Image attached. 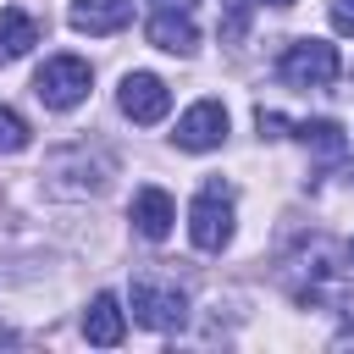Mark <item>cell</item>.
I'll return each mask as SVG.
<instances>
[{
  "label": "cell",
  "instance_id": "e0dca14e",
  "mask_svg": "<svg viewBox=\"0 0 354 354\" xmlns=\"http://www.w3.org/2000/svg\"><path fill=\"white\" fill-rule=\"evenodd\" d=\"M343 183H348V188H354V160H348V166H343Z\"/></svg>",
  "mask_w": 354,
  "mask_h": 354
},
{
  "label": "cell",
  "instance_id": "5bb4252c",
  "mask_svg": "<svg viewBox=\"0 0 354 354\" xmlns=\"http://www.w3.org/2000/svg\"><path fill=\"white\" fill-rule=\"evenodd\" d=\"M22 149H28V122L11 105H0V155H22Z\"/></svg>",
  "mask_w": 354,
  "mask_h": 354
},
{
  "label": "cell",
  "instance_id": "d6986e66",
  "mask_svg": "<svg viewBox=\"0 0 354 354\" xmlns=\"http://www.w3.org/2000/svg\"><path fill=\"white\" fill-rule=\"evenodd\" d=\"M348 260H354V243H348Z\"/></svg>",
  "mask_w": 354,
  "mask_h": 354
},
{
  "label": "cell",
  "instance_id": "3957f363",
  "mask_svg": "<svg viewBox=\"0 0 354 354\" xmlns=\"http://www.w3.org/2000/svg\"><path fill=\"white\" fill-rule=\"evenodd\" d=\"M133 321L149 332H177L188 321V293L166 277H133Z\"/></svg>",
  "mask_w": 354,
  "mask_h": 354
},
{
  "label": "cell",
  "instance_id": "8fae6325",
  "mask_svg": "<svg viewBox=\"0 0 354 354\" xmlns=\"http://www.w3.org/2000/svg\"><path fill=\"white\" fill-rule=\"evenodd\" d=\"M66 22L77 33H122L133 22V0H72Z\"/></svg>",
  "mask_w": 354,
  "mask_h": 354
},
{
  "label": "cell",
  "instance_id": "7a4b0ae2",
  "mask_svg": "<svg viewBox=\"0 0 354 354\" xmlns=\"http://www.w3.org/2000/svg\"><path fill=\"white\" fill-rule=\"evenodd\" d=\"M111 171H116V166H111V155L61 149V155H50L44 183H50V194H61V199H88V194H105Z\"/></svg>",
  "mask_w": 354,
  "mask_h": 354
},
{
  "label": "cell",
  "instance_id": "277c9868",
  "mask_svg": "<svg viewBox=\"0 0 354 354\" xmlns=\"http://www.w3.org/2000/svg\"><path fill=\"white\" fill-rule=\"evenodd\" d=\"M188 238L205 254H221L232 243V194L221 183H210V188L194 194V205H188Z\"/></svg>",
  "mask_w": 354,
  "mask_h": 354
},
{
  "label": "cell",
  "instance_id": "4fadbf2b",
  "mask_svg": "<svg viewBox=\"0 0 354 354\" xmlns=\"http://www.w3.org/2000/svg\"><path fill=\"white\" fill-rule=\"evenodd\" d=\"M293 138H304V144L321 149V155H337V149H343V127H337V122H299Z\"/></svg>",
  "mask_w": 354,
  "mask_h": 354
},
{
  "label": "cell",
  "instance_id": "52a82bcc",
  "mask_svg": "<svg viewBox=\"0 0 354 354\" xmlns=\"http://www.w3.org/2000/svg\"><path fill=\"white\" fill-rule=\"evenodd\" d=\"M116 105H122V116H127V122L149 127V122H160V116L171 111V88H166L155 72H127V77H122V88H116Z\"/></svg>",
  "mask_w": 354,
  "mask_h": 354
},
{
  "label": "cell",
  "instance_id": "7c38bea8",
  "mask_svg": "<svg viewBox=\"0 0 354 354\" xmlns=\"http://www.w3.org/2000/svg\"><path fill=\"white\" fill-rule=\"evenodd\" d=\"M33 44H39V22H33L28 11L6 6V11H0V61H22Z\"/></svg>",
  "mask_w": 354,
  "mask_h": 354
},
{
  "label": "cell",
  "instance_id": "9a60e30c",
  "mask_svg": "<svg viewBox=\"0 0 354 354\" xmlns=\"http://www.w3.org/2000/svg\"><path fill=\"white\" fill-rule=\"evenodd\" d=\"M326 17L337 33H354V0H326Z\"/></svg>",
  "mask_w": 354,
  "mask_h": 354
},
{
  "label": "cell",
  "instance_id": "5b68a950",
  "mask_svg": "<svg viewBox=\"0 0 354 354\" xmlns=\"http://www.w3.org/2000/svg\"><path fill=\"white\" fill-rule=\"evenodd\" d=\"M277 72H282V83H293V88H326V83L343 72V61H337V44H326V39H293V44L282 50Z\"/></svg>",
  "mask_w": 354,
  "mask_h": 354
},
{
  "label": "cell",
  "instance_id": "2e32d148",
  "mask_svg": "<svg viewBox=\"0 0 354 354\" xmlns=\"http://www.w3.org/2000/svg\"><path fill=\"white\" fill-rule=\"evenodd\" d=\"M155 11H194V0H155Z\"/></svg>",
  "mask_w": 354,
  "mask_h": 354
},
{
  "label": "cell",
  "instance_id": "ac0fdd59",
  "mask_svg": "<svg viewBox=\"0 0 354 354\" xmlns=\"http://www.w3.org/2000/svg\"><path fill=\"white\" fill-rule=\"evenodd\" d=\"M266 6H293V0H266Z\"/></svg>",
  "mask_w": 354,
  "mask_h": 354
},
{
  "label": "cell",
  "instance_id": "30bf717a",
  "mask_svg": "<svg viewBox=\"0 0 354 354\" xmlns=\"http://www.w3.org/2000/svg\"><path fill=\"white\" fill-rule=\"evenodd\" d=\"M122 332H127V310H122V299H116V293H94L88 310H83V337H88L94 348H116Z\"/></svg>",
  "mask_w": 354,
  "mask_h": 354
},
{
  "label": "cell",
  "instance_id": "9c48e42d",
  "mask_svg": "<svg viewBox=\"0 0 354 354\" xmlns=\"http://www.w3.org/2000/svg\"><path fill=\"white\" fill-rule=\"evenodd\" d=\"M144 39H149L155 50H166V55H194V50H199L194 11H155L149 28H144Z\"/></svg>",
  "mask_w": 354,
  "mask_h": 354
},
{
  "label": "cell",
  "instance_id": "ba28073f",
  "mask_svg": "<svg viewBox=\"0 0 354 354\" xmlns=\"http://www.w3.org/2000/svg\"><path fill=\"white\" fill-rule=\"evenodd\" d=\"M127 216H133L138 238H149V243H166V238H171V221H177V205H171V194H166V188H138Z\"/></svg>",
  "mask_w": 354,
  "mask_h": 354
},
{
  "label": "cell",
  "instance_id": "6da1fadb",
  "mask_svg": "<svg viewBox=\"0 0 354 354\" xmlns=\"http://www.w3.org/2000/svg\"><path fill=\"white\" fill-rule=\"evenodd\" d=\"M88 88H94V66L83 55H50L33 72V94H39L44 111H72V105L88 100Z\"/></svg>",
  "mask_w": 354,
  "mask_h": 354
},
{
  "label": "cell",
  "instance_id": "8992f818",
  "mask_svg": "<svg viewBox=\"0 0 354 354\" xmlns=\"http://www.w3.org/2000/svg\"><path fill=\"white\" fill-rule=\"evenodd\" d=\"M227 105L221 100H194L183 116H177V149H188V155H205V149H221L227 144Z\"/></svg>",
  "mask_w": 354,
  "mask_h": 354
}]
</instances>
